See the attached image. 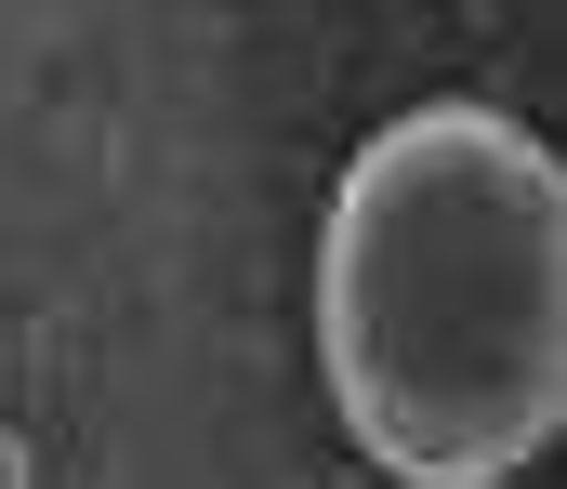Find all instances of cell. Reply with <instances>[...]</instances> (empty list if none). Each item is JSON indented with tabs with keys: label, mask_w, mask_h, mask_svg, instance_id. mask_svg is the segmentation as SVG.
Segmentation results:
<instances>
[{
	"label": "cell",
	"mask_w": 567,
	"mask_h": 489,
	"mask_svg": "<svg viewBox=\"0 0 567 489\" xmlns=\"http://www.w3.org/2000/svg\"><path fill=\"white\" fill-rule=\"evenodd\" d=\"M317 357L396 489H515L567 410V172L502 106L383 120L317 225Z\"/></svg>",
	"instance_id": "6da1fadb"
}]
</instances>
